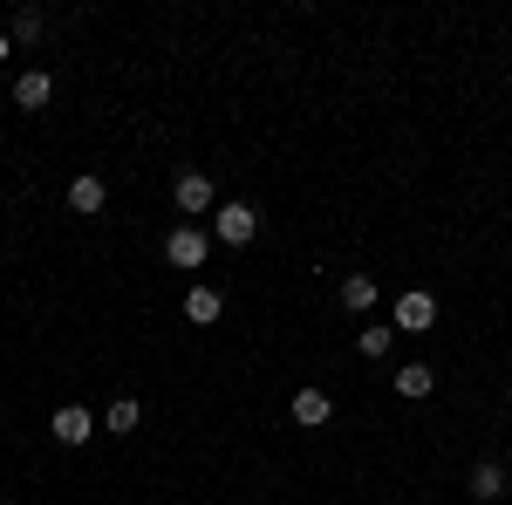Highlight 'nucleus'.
Wrapping results in <instances>:
<instances>
[{
    "label": "nucleus",
    "mask_w": 512,
    "mask_h": 505,
    "mask_svg": "<svg viewBox=\"0 0 512 505\" xmlns=\"http://www.w3.org/2000/svg\"><path fill=\"white\" fill-rule=\"evenodd\" d=\"M212 233L226 239V246H246V239L260 233V212H253V205H219V219H212Z\"/></svg>",
    "instance_id": "f257e3e1"
},
{
    "label": "nucleus",
    "mask_w": 512,
    "mask_h": 505,
    "mask_svg": "<svg viewBox=\"0 0 512 505\" xmlns=\"http://www.w3.org/2000/svg\"><path fill=\"white\" fill-rule=\"evenodd\" d=\"M205 246H212V239L198 233V226H178V233L164 239V260H171V267H185V273H192V267H205Z\"/></svg>",
    "instance_id": "f03ea898"
},
{
    "label": "nucleus",
    "mask_w": 512,
    "mask_h": 505,
    "mask_svg": "<svg viewBox=\"0 0 512 505\" xmlns=\"http://www.w3.org/2000/svg\"><path fill=\"white\" fill-rule=\"evenodd\" d=\"M431 321H437L431 294H396V328H403V335H424Z\"/></svg>",
    "instance_id": "7ed1b4c3"
},
{
    "label": "nucleus",
    "mask_w": 512,
    "mask_h": 505,
    "mask_svg": "<svg viewBox=\"0 0 512 505\" xmlns=\"http://www.w3.org/2000/svg\"><path fill=\"white\" fill-rule=\"evenodd\" d=\"M171 198H178V212H212V178L205 171H178Z\"/></svg>",
    "instance_id": "20e7f679"
},
{
    "label": "nucleus",
    "mask_w": 512,
    "mask_h": 505,
    "mask_svg": "<svg viewBox=\"0 0 512 505\" xmlns=\"http://www.w3.org/2000/svg\"><path fill=\"white\" fill-rule=\"evenodd\" d=\"M335 417V403H328V389H294V424H328Z\"/></svg>",
    "instance_id": "39448f33"
},
{
    "label": "nucleus",
    "mask_w": 512,
    "mask_h": 505,
    "mask_svg": "<svg viewBox=\"0 0 512 505\" xmlns=\"http://www.w3.org/2000/svg\"><path fill=\"white\" fill-rule=\"evenodd\" d=\"M48 96H55V82L41 76V69H28V76L14 82V103H21V110H41V103H48Z\"/></svg>",
    "instance_id": "423d86ee"
},
{
    "label": "nucleus",
    "mask_w": 512,
    "mask_h": 505,
    "mask_svg": "<svg viewBox=\"0 0 512 505\" xmlns=\"http://www.w3.org/2000/svg\"><path fill=\"white\" fill-rule=\"evenodd\" d=\"M342 308H349V314L376 308V280H369V273H349V280H342Z\"/></svg>",
    "instance_id": "0eeeda50"
},
{
    "label": "nucleus",
    "mask_w": 512,
    "mask_h": 505,
    "mask_svg": "<svg viewBox=\"0 0 512 505\" xmlns=\"http://www.w3.org/2000/svg\"><path fill=\"white\" fill-rule=\"evenodd\" d=\"M431 389H437V376L424 369V362H403V376H396V396H410V403H417V396H431Z\"/></svg>",
    "instance_id": "6e6552de"
},
{
    "label": "nucleus",
    "mask_w": 512,
    "mask_h": 505,
    "mask_svg": "<svg viewBox=\"0 0 512 505\" xmlns=\"http://www.w3.org/2000/svg\"><path fill=\"white\" fill-rule=\"evenodd\" d=\"M55 437H62V444H82V437H89V410L62 403V410H55Z\"/></svg>",
    "instance_id": "1a4fd4ad"
},
{
    "label": "nucleus",
    "mask_w": 512,
    "mask_h": 505,
    "mask_svg": "<svg viewBox=\"0 0 512 505\" xmlns=\"http://www.w3.org/2000/svg\"><path fill=\"white\" fill-rule=\"evenodd\" d=\"M103 198H110V192H103V178H89V171L69 185V205H76V212H103Z\"/></svg>",
    "instance_id": "9d476101"
},
{
    "label": "nucleus",
    "mask_w": 512,
    "mask_h": 505,
    "mask_svg": "<svg viewBox=\"0 0 512 505\" xmlns=\"http://www.w3.org/2000/svg\"><path fill=\"white\" fill-rule=\"evenodd\" d=\"M499 492H506V465H492V458H485V465L472 471V499H499Z\"/></svg>",
    "instance_id": "9b49d317"
},
{
    "label": "nucleus",
    "mask_w": 512,
    "mask_h": 505,
    "mask_svg": "<svg viewBox=\"0 0 512 505\" xmlns=\"http://www.w3.org/2000/svg\"><path fill=\"white\" fill-rule=\"evenodd\" d=\"M219 308H226L219 287H192V294H185V314H192V321H219Z\"/></svg>",
    "instance_id": "f8f14e48"
},
{
    "label": "nucleus",
    "mask_w": 512,
    "mask_h": 505,
    "mask_svg": "<svg viewBox=\"0 0 512 505\" xmlns=\"http://www.w3.org/2000/svg\"><path fill=\"white\" fill-rule=\"evenodd\" d=\"M103 424H110V430H123V437H130V430L144 424V410H137V396H117V403H110V417H103Z\"/></svg>",
    "instance_id": "ddd939ff"
},
{
    "label": "nucleus",
    "mask_w": 512,
    "mask_h": 505,
    "mask_svg": "<svg viewBox=\"0 0 512 505\" xmlns=\"http://www.w3.org/2000/svg\"><path fill=\"white\" fill-rule=\"evenodd\" d=\"M362 355H390V328H362Z\"/></svg>",
    "instance_id": "4468645a"
},
{
    "label": "nucleus",
    "mask_w": 512,
    "mask_h": 505,
    "mask_svg": "<svg viewBox=\"0 0 512 505\" xmlns=\"http://www.w3.org/2000/svg\"><path fill=\"white\" fill-rule=\"evenodd\" d=\"M41 35V14L28 7V14H14V41H35Z\"/></svg>",
    "instance_id": "2eb2a0df"
},
{
    "label": "nucleus",
    "mask_w": 512,
    "mask_h": 505,
    "mask_svg": "<svg viewBox=\"0 0 512 505\" xmlns=\"http://www.w3.org/2000/svg\"><path fill=\"white\" fill-rule=\"evenodd\" d=\"M0 62H7V35H0Z\"/></svg>",
    "instance_id": "dca6fc26"
},
{
    "label": "nucleus",
    "mask_w": 512,
    "mask_h": 505,
    "mask_svg": "<svg viewBox=\"0 0 512 505\" xmlns=\"http://www.w3.org/2000/svg\"><path fill=\"white\" fill-rule=\"evenodd\" d=\"M506 396H512V383H506Z\"/></svg>",
    "instance_id": "f3484780"
}]
</instances>
